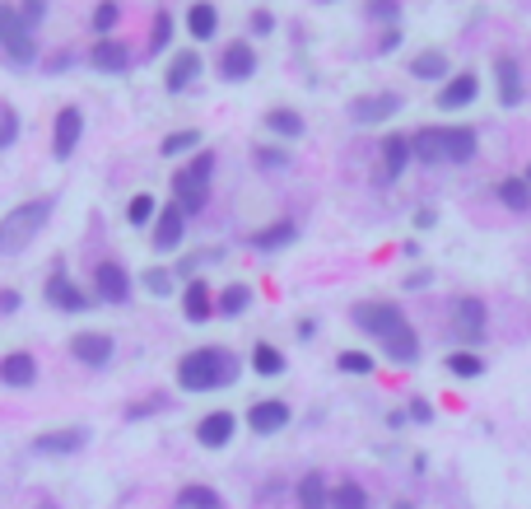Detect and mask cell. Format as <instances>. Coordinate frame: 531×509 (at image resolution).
<instances>
[{
	"label": "cell",
	"instance_id": "6da1fadb",
	"mask_svg": "<svg viewBox=\"0 0 531 509\" xmlns=\"http://www.w3.org/2000/svg\"><path fill=\"white\" fill-rule=\"evenodd\" d=\"M178 384L187 393H210V388H233L238 384V360L219 346H196L178 360Z\"/></svg>",
	"mask_w": 531,
	"mask_h": 509
},
{
	"label": "cell",
	"instance_id": "7a4b0ae2",
	"mask_svg": "<svg viewBox=\"0 0 531 509\" xmlns=\"http://www.w3.org/2000/svg\"><path fill=\"white\" fill-rule=\"evenodd\" d=\"M475 131L471 126H425L410 136V150L419 164H471L475 159Z\"/></svg>",
	"mask_w": 531,
	"mask_h": 509
},
{
	"label": "cell",
	"instance_id": "3957f363",
	"mask_svg": "<svg viewBox=\"0 0 531 509\" xmlns=\"http://www.w3.org/2000/svg\"><path fill=\"white\" fill-rule=\"evenodd\" d=\"M47 220H51V197H38V201H23V206H14L10 216H0V257H14V253H23L33 238L47 229Z\"/></svg>",
	"mask_w": 531,
	"mask_h": 509
},
{
	"label": "cell",
	"instance_id": "277c9868",
	"mask_svg": "<svg viewBox=\"0 0 531 509\" xmlns=\"http://www.w3.org/2000/svg\"><path fill=\"white\" fill-rule=\"evenodd\" d=\"M210 173H215V154L210 150H201L191 159V164H182L178 173H173V206L182 210V216H196V210L206 206V197H210Z\"/></svg>",
	"mask_w": 531,
	"mask_h": 509
},
{
	"label": "cell",
	"instance_id": "5b68a950",
	"mask_svg": "<svg viewBox=\"0 0 531 509\" xmlns=\"http://www.w3.org/2000/svg\"><path fill=\"white\" fill-rule=\"evenodd\" d=\"M0 47L14 66H33L38 61V42H33V29L19 19V5H0Z\"/></svg>",
	"mask_w": 531,
	"mask_h": 509
},
{
	"label": "cell",
	"instance_id": "8992f818",
	"mask_svg": "<svg viewBox=\"0 0 531 509\" xmlns=\"http://www.w3.org/2000/svg\"><path fill=\"white\" fill-rule=\"evenodd\" d=\"M485 328H490V309L475 300V294L453 304V337H457L462 351H475V346L485 341Z\"/></svg>",
	"mask_w": 531,
	"mask_h": 509
},
{
	"label": "cell",
	"instance_id": "52a82bcc",
	"mask_svg": "<svg viewBox=\"0 0 531 509\" xmlns=\"http://www.w3.org/2000/svg\"><path fill=\"white\" fill-rule=\"evenodd\" d=\"M84 444H89V425H61V430H42L33 435V449L38 458H70V453H79Z\"/></svg>",
	"mask_w": 531,
	"mask_h": 509
},
{
	"label": "cell",
	"instance_id": "ba28073f",
	"mask_svg": "<svg viewBox=\"0 0 531 509\" xmlns=\"http://www.w3.org/2000/svg\"><path fill=\"white\" fill-rule=\"evenodd\" d=\"M401 113V94H359L350 98V122L354 126H382Z\"/></svg>",
	"mask_w": 531,
	"mask_h": 509
},
{
	"label": "cell",
	"instance_id": "9c48e42d",
	"mask_svg": "<svg viewBox=\"0 0 531 509\" xmlns=\"http://www.w3.org/2000/svg\"><path fill=\"white\" fill-rule=\"evenodd\" d=\"M354 328L359 332H369V337H391V332H397V328H406V313L397 309V304H359L354 313Z\"/></svg>",
	"mask_w": 531,
	"mask_h": 509
},
{
	"label": "cell",
	"instance_id": "30bf717a",
	"mask_svg": "<svg viewBox=\"0 0 531 509\" xmlns=\"http://www.w3.org/2000/svg\"><path fill=\"white\" fill-rule=\"evenodd\" d=\"M494 89H499V103H503V108H522L526 85H522L517 57H494Z\"/></svg>",
	"mask_w": 531,
	"mask_h": 509
},
{
	"label": "cell",
	"instance_id": "8fae6325",
	"mask_svg": "<svg viewBox=\"0 0 531 509\" xmlns=\"http://www.w3.org/2000/svg\"><path fill=\"white\" fill-rule=\"evenodd\" d=\"M94 285H98L103 304H126L131 300V276H126L122 262H98L94 266Z\"/></svg>",
	"mask_w": 531,
	"mask_h": 509
},
{
	"label": "cell",
	"instance_id": "7c38bea8",
	"mask_svg": "<svg viewBox=\"0 0 531 509\" xmlns=\"http://www.w3.org/2000/svg\"><path fill=\"white\" fill-rule=\"evenodd\" d=\"M47 304L61 309V313H84V309H89V294H84V290L61 272V266H56V272L47 276Z\"/></svg>",
	"mask_w": 531,
	"mask_h": 509
},
{
	"label": "cell",
	"instance_id": "4fadbf2b",
	"mask_svg": "<svg viewBox=\"0 0 531 509\" xmlns=\"http://www.w3.org/2000/svg\"><path fill=\"white\" fill-rule=\"evenodd\" d=\"M247 425H252L257 435H275V430H285V425H289V402H279V397L252 402V407H247Z\"/></svg>",
	"mask_w": 531,
	"mask_h": 509
},
{
	"label": "cell",
	"instance_id": "5bb4252c",
	"mask_svg": "<svg viewBox=\"0 0 531 509\" xmlns=\"http://www.w3.org/2000/svg\"><path fill=\"white\" fill-rule=\"evenodd\" d=\"M233 430H238L233 412H210V416L196 421V444H201V449H224L233 440Z\"/></svg>",
	"mask_w": 531,
	"mask_h": 509
},
{
	"label": "cell",
	"instance_id": "9a60e30c",
	"mask_svg": "<svg viewBox=\"0 0 531 509\" xmlns=\"http://www.w3.org/2000/svg\"><path fill=\"white\" fill-rule=\"evenodd\" d=\"M410 159H415L410 136H401V131H391V136L382 141V169H378V182H397V178L406 173Z\"/></svg>",
	"mask_w": 531,
	"mask_h": 509
},
{
	"label": "cell",
	"instance_id": "2e32d148",
	"mask_svg": "<svg viewBox=\"0 0 531 509\" xmlns=\"http://www.w3.org/2000/svg\"><path fill=\"white\" fill-rule=\"evenodd\" d=\"M79 136H84V113H79V108H61V113H56L51 154H56V159H70L75 145H79Z\"/></svg>",
	"mask_w": 531,
	"mask_h": 509
},
{
	"label": "cell",
	"instance_id": "e0dca14e",
	"mask_svg": "<svg viewBox=\"0 0 531 509\" xmlns=\"http://www.w3.org/2000/svg\"><path fill=\"white\" fill-rule=\"evenodd\" d=\"M70 356L89 369H103L112 360V337L107 332H79V337H70Z\"/></svg>",
	"mask_w": 531,
	"mask_h": 509
},
{
	"label": "cell",
	"instance_id": "ac0fdd59",
	"mask_svg": "<svg viewBox=\"0 0 531 509\" xmlns=\"http://www.w3.org/2000/svg\"><path fill=\"white\" fill-rule=\"evenodd\" d=\"M475 94H481V79H475L471 70H462V75H453V79L438 89L434 103H438L443 113H457V108H466V103H475Z\"/></svg>",
	"mask_w": 531,
	"mask_h": 509
},
{
	"label": "cell",
	"instance_id": "d6986e66",
	"mask_svg": "<svg viewBox=\"0 0 531 509\" xmlns=\"http://www.w3.org/2000/svg\"><path fill=\"white\" fill-rule=\"evenodd\" d=\"M219 75L224 79H247V75H257V47L252 42H229L219 51Z\"/></svg>",
	"mask_w": 531,
	"mask_h": 509
},
{
	"label": "cell",
	"instance_id": "ffe728a7",
	"mask_svg": "<svg viewBox=\"0 0 531 509\" xmlns=\"http://www.w3.org/2000/svg\"><path fill=\"white\" fill-rule=\"evenodd\" d=\"M0 384L5 388H33L38 384V360L28 351H10L5 360H0Z\"/></svg>",
	"mask_w": 531,
	"mask_h": 509
},
{
	"label": "cell",
	"instance_id": "44dd1931",
	"mask_svg": "<svg viewBox=\"0 0 531 509\" xmlns=\"http://www.w3.org/2000/svg\"><path fill=\"white\" fill-rule=\"evenodd\" d=\"M182 234H187V216L178 206H168L163 216L154 220V248L159 253H173V248H182Z\"/></svg>",
	"mask_w": 531,
	"mask_h": 509
},
{
	"label": "cell",
	"instance_id": "7402d4cb",
	"mask_svg": "<svg viewBox=\"0 0 531 509\" xmlns=\"http://www.w3.org/2000/svg\"><path fill=\"white\" fill-rule=\"evenodd\" d=\"M443 369L453 374V379H462V384H475V379H485V369H490V365H485L481 351H462V346H457V351H447Z\"/></svg>",
	"mask_w": 531,
	"mask_h": 509
},
{
	"label": "cell",
	"instance_id": "603a6c76",
	"mask_svg": "<svg viewBox=\"0 0 531 509\" xmlns=\"http://www.w3.org/2000/svg\"><path fill=\"white\" fill-rule=\"evenodd\" d=\"M182 313H187V323H210V318H215V300H210L206 281H191L182 290Z\"/></svg>",
	"mask_w": 531,
	"mask_h": 509
},
{
	"label": "cell",
	"instance_id": "cb8c5ba5",
	"mask_svg": "<svg viewBox=\"0 0 531 509\" xmlns=\"http://www.w3.org/2000/svg\"><path fill=\"white\" fill-rule=\"evenodd\" d=\"M382 351H387L391 365H415V360H419V337H415V328L406 323V328H397L391 337H382Z\"/></svg>",
	"mask_w": 531,
	"mask_h": 509
},
{
	"label": "cell",
	"instance_id": "d4e9b609",
	"mask_svg": "<svg viewBox=\"0 0 531 509\" xmlns=\"http://www.w3.org/2000/svg\"><path fill=\"white\" fill-rule=\"evenodd\" d=\"M294 238H298V225H294V220H275V225H266V229L252 234L247 244L257 248V253H275V248H289Z\"/></svg>",
	"mask_w": 531,
	"mask_h": 509
},
{
	"label": "cell",
	"instance_id": "484cf974",
	"mask_svg": "<svg viewBox=\"0 0 531 509\" xmlns=\"http://www.w3.org/2000/svg\"><path fill=\"white\" fill-rule=\"evenodd\" d=\"M294 495H298V509H331V486L322 472H303Z\"/></svg>",
	"mask_w": 531,
	"mask_h": 509
},
{
	"label": "cell",
	"instance_id": "4316f807",
	"mask_svg": "<svg viewBox=\"0 0 531 509\" xmlns=\"http://www.w3.org/2000/svg\"><path fill=\"white\" fill-rule=\"evenodd\" d=\"M89 61H94L98 70H126V66H131V47H126L122 38H98L94 51H89Z\"/></svg>",
	"mask_w": 531,
	"mask_h": 509
},
{
	"label": "cell",
	"instance_id": "83f0119b",
	"mask_svg": "<svg viewBox=\"0 0 531 509\" xmlns=\"http://www.w3.org/2000/svg\"><path fill=\"white\" fill-rule=\"evenodd\" d=\"M215 29H219V10L210 5V0H196V5L187 10V33H191L196 42H210Z\"/></svg>",
	"mask_w": 531,
	"mask_h": 509
},
{
	"label": "cell",
	"instance_id": "f1b7e54d",
	"mask_svg": "<svg viewBox=\"0 0 531 509\" xmlns=\"http://www.w3.org/2000/svg\"><path fill=\"white\" fill-rule=\"evenodd\" d=\"M196 75H201V57L187 47V51H178V57H173V66H168V75H163V85L173 89V94H182Z\"/></svg>",
	"mask_w": 531,
	"mask_h": 509
},
{
	"label": "cell",
	"instance_id": "f546056e",
	"mask_svg": "<svg viewBox=\"0 0 531 509\" xmlns=\"http://www.w3.org/2000/svg\"><path fill=\"white\" fill-rule=\"evenodd\" d=\"M410 75L415 79H429V85H447V79H453V66H447V51H419V57L410 61Z\"/></svg>",
	"mask_w": 531,
	"mask_h": 509
},
{
	"label": "cell",
	"instance_id": "4dcf8cb0",
	"mask_svg": "<svg viewBox=\"0 0 531 509\" xmlns=\"http://www.w3.org/2000/svg\"><path fill=\"white\" fill-rule=\"evenodd\" d=\"M247 304H252V290L247 285H224L219 300H215V313L219 318H238V313H247Z\"/></svg>",
	"mask_w": 531,
	"mask_h": 509
},
{
	"label": "cell",
	"instance_id": "1f68e13d",
	"mask_svg": "<svg viewBox=\"0 0 531 509\" xmlns=\"http://www.w3.org/2000/svg\"><path fill=\"white\" fill-rule=\"evenodd\" d=\"M252 369H257L261 379H279V374H285V356H279L275 346L257 341V346H252Z\"/></svg>",
	"mask_w": 531,
	"mask_h": 509
},
{
	"label": "cell",
	"instance_id": "d6a6232c",
	"mask_svg": "<svg viewBox=\"0 0 531 509\" xmlns=\"http://www.w3.org/2000/svg\"><path fill=\"white\" fill-rule=\"evenodd\" d=\"M331 509H373V500L359 481H341V486H331Z\"/></svg>",
	"mask_w": 531,
	"mask_h": 509
},
{
	"label": "cell",
	"instance_id": "836d02e7",
	"mask_svg": "<svg viewBox=\"0 0 531 509\" xmlns=\"http://www.w3.org/2000/svg\"><path fill=\"white\" fill-rule=\"evenodd\" d=\"M494 192H499V201L508 206V210H531V187H526V178H503Z\"/></svg>",
	"mask_w": 531,
	"mask_h": 509
},
{
	"label": "cell",
	"instance_id": "e575fe53",
	"mask_svg": "<svg viewBox=\"0 0 531 509\" xmlns=\"http://www.w3.org/2000/svg\"><path fill=\"white\" fill-rule=\"evenodd\" d=\"M266 126L275 131V136H289V141L303 136V117H298L294 108H270V113H266Z\"/></svg>",
	"mask_w": 531,
	"mask_h": 509
},
{
	"label": "cell",
	"instance_id": "d590c367",
	"mask_svg": "<svg viewBox=\"0 0 531 509\" xmlns=\"http://www.w3.org/2000/svg\"><path fill=\"white\" fill-rule=\"evenodd\" d=\"M178 509H224V500L210 486H182L178 491Z\"/></svg>",
	"mask_w": 531,
	"mask_h": 509
},
{
	"label": "cell",
	"instance_id": "8d00e7d4",
	"mask_svg": "<svg viewBox=\"0 0 531 509\" xmlns=\"http://www.w3.org/2000/svg\"><path fill=\"white\" fill-rule=\"evenodd\" d=\"M168 42H173V14H168V10H159L154 14V23H150V57H159V51L168 47Z\"/></svg>",
	"mask_w": 531,
	"mask_h": 509
},
{
	"label": "cell",
	"instance_id": "74e56055",
	"mask_svg": "<svg viewBox=\"0 0 531 509\" xmlns=\"http://www.w3.org/2000/svg\"><path fill=\"white\" fill-rule=\"evenodd\" d=\"M335 369H341V374H359V379H369V374H373L378 365H373V356H369V351H341V356H335Z\"/></svg>",
	"mask_w": 531,
	"mask_h": 509
},
{
	"label": "cell",
	"instance_id": "f35d334b",
	"mask_svg": "<svg viewBox=\"0 0 531 509\" xmlns=\"http://www.w3.org/2000/svg\"><path fill=\"white\" fill-rule=\"evenodd\" d=\"M154 216H159V206H154V197H150V192L131 197V206H126V220H131L135 229H145V225H150Z\"/></svg>",
	"mask_w": 531,
	"mask_h": 509
},
{
	"label": "cell",
	"instance_id": "ab89813d",
	"mask_svg": "<svg viewBox=\"0 0 531 509\" xmlns=\"http://www.w3.org/2000/svg\"><path fill=\"white\" fill-rule=\"evenodd\" d=\"M196 145H201V131H173V136H163V154L168 159H178V154H187V150H196Z\"/></svg>",
	"mask_w": 531,
	"mask_h": 509
},
{
	"label": "cell",
	"instance_id": "60d3db41",
	"mask_svg": "<svg viewBox=\"0 0 531 509\" xmlns=\"http://www.w3.org/2000/svg\"><path fill=\"white\" fill-rule=\"evenodd\" d=\"M145 290L159 294V300H168V294H173V272H168V266H150V272H145Z\"/></svg>",
	"mask_w": 531,
	"mask_h": 509
},
{
	"label": "cell",
	"instance_id": "b9f144b4",
	"mask_svg": "<svg viewBox=\"0 0 531 509\" xmlns=\"http://www.w3.org/2000/svg\"><path fill=\"white\" fill-rule=\"evenodd\" d=\"M206 262H224V248H196L178 262V272H196V266H206Z\"/></svg>",
	"mask_w": 531,
	"mask_h": 509
},
{
	"label": "cell",
	"instance_id": "7bdbcfd3",
	"mask_svg": "<svg viewBox=\"0 0 531 509\" xmlns=\"http://www.w3.org/2000/svg\"><path fill=\"white\" fill-rule=\"evenodd\" d=\"M117 19H122V5H117V0H103V5L94 10V29H98V33H107Z\"/></svg>",
	"mask_w": 531,
	"mask_h": 509
},
{
	"label": "cell",
	"instance_id": "ee69618b",
	"mask_svg": "<svg viewBox=\"0 0 531 509\" xmlns=\"http://www.w3.org/2000/svg\"><path fill=\"white\" fill-rule=\"evenodd\" d=\"M252 159H257L261 169H289V154L275 150V145H257V154H252Z\"/></svg>",
	"mask_w": 531,
	"mask_h": 509
},
{
	"label": "cell",
	"instance_id": "f6af8a7d",
	"mask_svg": "<svg viewBox=\"0 0 531 509\" xmlns=\"http://www.w3.org/2000/svg\"><path fill=\"white\" fill-rule=\"evenodd\" d=\"M14 136H19V117H14V108H0V150H10Z\"/></svg>",
	"mask_w": 531,
	"mask_h": 509
},
{
	"label": "cell",
	"instance_id": "bcb514c9",
	"mask_svg": "<svg viewBox=\"0 0 531 509\" xmlns=\"http://www.w3.org/2000/svg\"><path fill=\"white\" fill-rule=\"evenodd\" d=\"M19 19L28 23V29H38V23L47 19V0H23V5H19Z\"/></svg>",
	"mask_w": 531,
	"mask_h": 509
},
{
	"label": "cell",
	"instance_id": "7dc6e473",
	"mask_svg": "<svg viewBox=\"0 0 531 509\" xmlns=\"http://www.w3.org/2000/svg\"><path fill=\"white\" fill-rule=\"evenodd\" d=\"M168 407V397H150V402H135V407H126V421H145V416H154V412H163Z\"/></svg>",
	"mask_w": 531,
	"mask_h": 509
},
{
	"label": "cell",
	"instance_id": "c3c4849f",
	"mask_svg": "<svg viewBox=\"0 0 531 509\" xmlns=\"http://www.w3.org/2000/svg\"><path fill=\"white\" fill-rule=\"evenodd\" d=\"M406 416H410L415 425H429V421H434V402H429V397H410Z\"/></svg>",
	"mask_w": 531,
	"mask_h": 509
},
{
	"label": "cell",
	"instance_id": "681fc988",
	"mask_svg": "<svg viewBox=\"0 0 531 509\" xmlns=\"http://www.w3.org/2000/svg\"><path fill=\"white\" fill-rule=\"evenodd\" d=\"M247 29H252V33H257V38H261V33H270V29H275V19H270L266 10H257V14H252V19H247Z\"/></svg>",
	"mask_w": 531,
	"mask_h": 509
},
{
	"label": "cell",
	"instance_id": "f907efd6",
	"mask_svg": "<svg viewBox=\"0 0 531 509\" xmlns=\"http://www.w3.org/2000/svg\"><path fill=\"white\" fill-rule=\"evenodd\" d=\"M434 225H438V210L434 206H419L415 210V229H434Z\"/></svg>",
	"mask_w": 531,
	"mask_h": 509
},
{
	"label": "cell",
	"instance_id": "816d5d0a",
	"mask_svg": "<svg viewBox=\"0 0 531 509\" xmlns=\"http://www.w3.org/2000/svg\"><path fill=\"white\" fill-rule=\"evenodd\" d=\"M369 14H373V19H397V0H373Z\"/></svg>",
	"mask_w": 531,
	"mask_h": 509
},
{
	"label": "cell",
	"instance_id": "f5cc1de1",
	"mask_svg": "<svg viewBox=\"0 0 531 509\" xmlns=\"http://www.w3.org/2000/svg\"><path fill=\"white\" fill-rule=\"evenodd\" d=\"M19 309V290H0V313H14Z\"/></svg>",
	"mask_w": 531,
	"mask_h": 509
},
{
	"label": "cell",
	"instance_id": "db71d44e",
	"mask_svg": "<svg viewBox=\"0 0 531 509\" xmlns=\"http://www.w3.org/2000/svg\"><path fill=\"white\" fill-rule=\"evenodd\" d=\"M429 281H434L429 272H415V276H406V290H425Z\"/></svg>",
	"mask_w": 531,
	"mask_h": 509
},
{
	"label": "cell",
	"instance_id": "11a10c76",
	"mask_svg": "<svg viewBox=\"0 0 531 509\" xmlns=\"http://www.w3.org/2000/svg\"><path fill=\"white\" fill-rule=\"evenodd\" d=\"M70 66V51H56V57L47 61V70H66Z\"/></svg>",
	"mask_w": 531,
	"mask_h": 509
},
{
	"label": "cell",
	"instance_id": "9f6ffc18",
	"mask_svg": "<svg viewBox=\"0 0 531 509\" xmlns=\"http://www.w3.org/2000/svg\"><path fill=\"white\" fill-rule=\"evenodd\" d=\"M387 425H391V430H401V425H410V416H406V412H391Z\"/></svg>",
	"mask_w": 531,
	"mask_h": 509
},
{
	"label": "cell",
	"instance_id": "6f0895ef",
	"mask_svg": "<svg viewBox=\"0 0 531 509\" xmlns=\"http://www.w3.org/2000/svg\"><path fill=\"white\" fill-rule=\"evenodd\" d=\"M33 509H61V504H56V500H38Z\"/></svg>",
	"mask_w": 531,
	"mask_h": 509
},
{
	"label": "cell",
	"instance_id": "680465c9",
	"mask_svg": "<svg viewBox=\"0 0 531 509\" xmlns=\"http://www.w3.org/2000/svg\"><path fill=\"white\" fill-rule=\"evenodd\" d=\"M391 509H415V504H410V500H397V504H391Z\"/></svg>",
	"mask_w": 531,
	"mask_h": 509
},
{
	"label": "cell",
	"instance_id": "91938a15",
	"mask_svg": "<svg viewBox=\"0 0 531 509\" xmlns=\"http://www.w3.org/2000/svg\"><path fill=\"white\" fill-rule=\"evenodd\" d=\"M522 178H526V187H531V169H526V173H522Z\"/></svg>",
	"mask_w": 531,
	"mask_h": 509
}]
</instances>
